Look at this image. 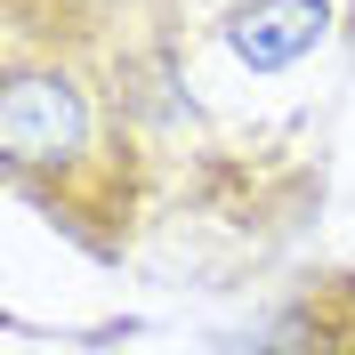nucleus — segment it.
Wrapping results in <instances>:
<instances>
[{"label": "nucleus", "instance_id": "nucleus-2", "mask_svg": "<svg viewBox=\"0 0 355 355\" xmlns=\"http://www.w3.org/2000/svg\"><path fill=\"white\" fill-rule=\"evenodd\" d=\"M315 41H323V0H259V8H243L234 33H226V49H234L243 65H259V73L299 65Z\"/></svg>", "mask_w": 355, "mask_h": 355}, {"label": "nucleus", "instance_id": "nucleus-1", "mask_svg": "<svg viewBox=\"0 0 355 355\" xmlns=\"http://www.w3.org/2000/svg\"><path fill=\"white\" fill-rule=\"evenodd\" d=\"M0 146H8V170L17 178H89L105 154V113L73 73L57 65H8V97H0Z\"/></svg>", "mask_w": 355, "mask_h": 355}]
</instances>
